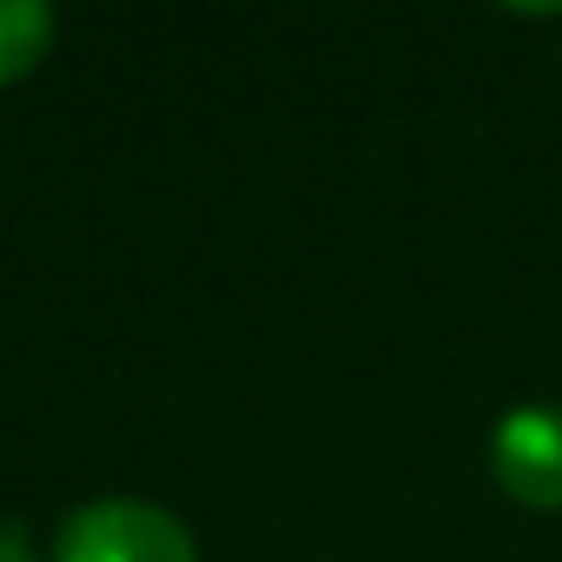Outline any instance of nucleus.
Masks as SVG:
<instances>
[{
  "label": "nucleus",
  "instance_id": "3",
  "mask_svg": "<svg viewBox=\"0 0 562 562\" xmlns=\"http://www.w3.org/2000/svg\"><path fill=\"white\" fill-rule=\"evenodd\" d=\"M54 8H41V0H0V87L8 80H27L47 54H54Z\"/></svg>",
  "mask_w": 562,
  "mask_h": 562
},
{
  "label": "nucleus",
  "instance_id": "1",
  "mask_svg": "<svg viewBox=\"0 0 562 562\" xmlns=\"http://www.w3.org/2000/svg\"><path fill=\"white\" fill-rule=\"evenodd\" d=\"M54 562H199V542L166 503L93 496L60 516Z\"/></svg>",
  "mask_w": 562,
  "mask_h": 562
},
{
  "label": "nucleus",
  "instance_id": "2",
  "mask_svg": "<svg viewBox=\"0 0 562 562\" xmlns=\"http://www.w3.org/2000/svg\"><path fill=\"white\" fill-rule=\"evenodd\" d=\"M490 476L522 509H562V404H516L490 430Z\"/></svg>",
  "mask_w": 562,
  "mask_h": 562
},
{
  "label": "nucleus",
  "instance_id": "4",
  "mask_svg": "<svg viewBox=\"0 0 562 562\" xmlns=\"http://www.w3.org/2000/svg\"><path fill=\"white\" fill-rule=\"evenodd\" d=\"M0 562H41V555L27 549V536H14V529H0Z\"/></svg>",
  "mask_w": 562,
  "mask_h": 562
}]
</instances>
